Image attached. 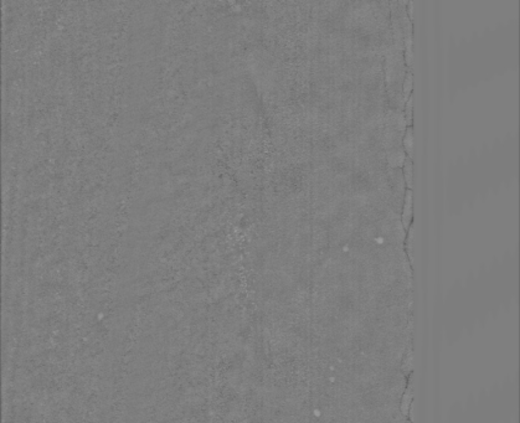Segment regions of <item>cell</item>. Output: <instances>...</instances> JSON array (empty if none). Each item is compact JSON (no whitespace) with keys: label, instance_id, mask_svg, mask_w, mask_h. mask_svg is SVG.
Returning <instances> with one entry per match:
<instances>
[{"label":"cell","instance_id":"1","mask_svg":"<svg viewBox=\"0 0 520 423\" xmlns=\"http://www.w3.org/2000/svg\"><path fill=\"white\" fill-rule=\"evenodd\" d=\"M406 144H408L409 150H413V137H411V131L408 132V137H406Z\"/></svg>","mask_w":520,"mask_h":423}]
</instances>
